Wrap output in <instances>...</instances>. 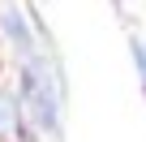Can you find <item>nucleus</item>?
Returning <instances> with one entry per match:
<instances>
[{
  "instance_id": "nucleus-1",
  "label": "nucleus",
  "mask_w": 146,
  "mask_h": 142,
  "mask_svg": "<svg viewBox=\"0 0 146 142\" xmlns=\"http://www.w3.org/2000/svg\"><path fill=\"white\" fill-rule=\"evenodd\" d=\"M22 99L30 108V121L43 133H56V125H60V91H56V78H52L43 56H30L26 69H22Z\"/></svg>"
},
{
  "instance_id": "nucleus-2",
  "label": "nucleus",
  "mask_w": 146,
  "mask_h": 142,
  "mask_svg": "<svg viewBox=\"0 0 146 142\" xmlns=\"http://www.w3.org/2000/svg\"><path fill=\"white\" fill-rule=\"evenodd\" d=\"M0 30H5V39L9 43H17V52L30 60V56H39L35 52V35H30V22H26V13L22 9H5L0 13Z\"/></svg>"
},
{
  "instance_id": "nucleus-3",
  "label": "nucleus",
  "mask_w": 146,
  "mask_h": 142,
  "mask_svg": "<svg viewBox=\"0 0 146 142\" xmlns=\"http://www.w3.org/2000/svg\"><path fill=\"white\" fill-rule=\"evenodd\" d=\"M13 133H17V99L0 91V138H13Z\"/></svg>"
},
{
  "instance_id": "nucleus-4",
  "label": "nucleus",
  "mask_w": 146,
  "mask_h": 142,
  "mask_svg": "<svg viewBox=\"0 0 146 142\" xmlns=\"http://www.w3.org/2000/svg\"><path fill=\"white\" fill-rule=\"evenodd\" d=\"M133 65L142 73V91H146V43H133Z\"/></svg>"
}]
</instances>
